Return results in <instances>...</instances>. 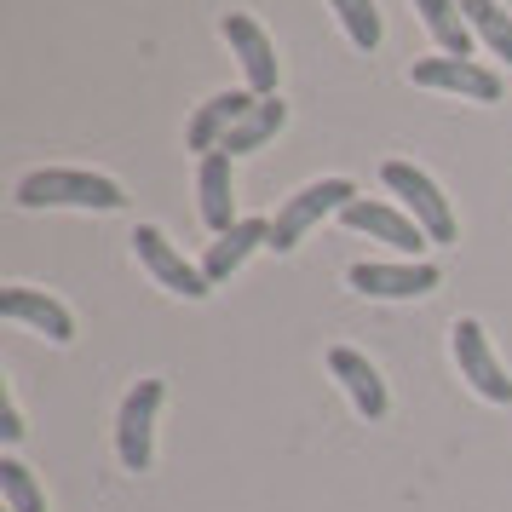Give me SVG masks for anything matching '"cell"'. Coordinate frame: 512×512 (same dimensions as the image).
<instances>
[{"label":"cell","instance_id":"6da1fadb","mask_svg":"<svg viewBox=\"0 0 512 512\" xmlns=\"http://www.w3.org/2000/svg\"><path fill=\"white\" fill-rule=\"evenodd\" d=\"M18 208H98L116 213L127 208V190L104 173H87V167H41V173H24L18 179Z\"/></svg>","mask_w":512,"mask_h":512},{"label":"cell","instance_id":"2e32d148","mask_svg":"<svg viewBox=\"0 0 512 512\" xmlns=\"http://www.w3.org/2000/svg\"><path fill=\"white\" fill-rule=\"evenodd\" d=\"M420 24H426V35L438 41V52H449V58H472V47H478V35H472V24H466L461 0H415Z\"/></svg>","mask_w":512,"mask_h":512},{"label":"cell","instance_id":"44dd1931","mask_svg":"<svg viewBox=\"0 0 512 512\" xmlns=\"http://www.w3.org/2000/svg\"><path fill=\"white\" fill-rule=\"evenodd\" d=\"M24 438V415H18V397L0 392V443H18Z\"/></svg>","mask_w":512,"mask_h":512},{"label":"cell","instance_id":"30bf717a","mask_svg":"<svg viewBox=\"0 0 512 512\" xmlns=\"http://www.w3.org/2000/svg\"><path fill=\"white\" fill-rule=\"evenodd\" d=\"M259 93H248V87H236V93H213L196 116H190L185 127V144L196 150V156H213V150H225V139L236 133V121L254 116Z\"/></svg>","mask_w":512,"mask_h":512},{"label":"cell","instance_id":"7a4b0ae2","mask_svg":"<svg viewBox=\"0 0 512 512\" xmlns=\"http://www.w3.org/2000/svg\"><path fill=\"white\" fill-rule=\"evenodd\" d=\"M351 202H357V185L351 179H317V185L294 190L277 208V219H271V254H294L311 225H323L328 213H346Z\"/></svg>","mask_w":512,"mask_h":512},{"label":"cell","instance_id":"9c48e42d","mask_svg":"<svg viewBox=\"0 0 512 512\" xmlns=\"http://www.w3.org/2000/svg\"><path fill=\"white\" fill-rule=\"evenodd\" d=\"M219 35L231 41L236 64H242V75H248V93L277 98V52H271V41H265V29H259L248 12H225Z\"/></svg>","mask_w":512,"mask_h":512},{"label":"cell","instance_id":"5b68a950","mask_svg":"<svg viewBox=\"0 0 512 512\" xmlns=\"http://www.w3.org/2000/svg\"><path fill=\"white\" fill-rule=\"evenodd\" d=\"M346 282L357 294H369V300H420V294H432L438 288V265H426V259H357L346 271Z\"/></svg>","mask_w":512,"mask_h":512},{"label":"cell","instance_id":"e0dca14e","mask_svg":"<svg viewBox=\"0 0 512 512\" xmlns=\"http://www.w3.org/2000/svg\"><path fill=\"white\" fill-rule=\"evenodd\" d=\"M282 127H288V104H282V98H259L254 116L236 121V133L225 139V156H248V150H265V144L282 133Z\"/></svg>","mask_w":512,"mask_h":512},{"label":"cell","instance_id":"ba28073f","mask_svg":"<svg viewBox=\"0 0 512 512\" xmlns=\"http://www.w3.org/2000/svg\"><path fill=\"white\" fill-rule=\"evenodd\" d=\"M415 87H432V93H455V98H472V104H495L501 98V75L484 70L478 58H415V70H409Z\"/></svg>","mask_w":512,"mask_h":512},{"label":"cell","instance_id":"3957f363","mask_svg":"<svg viewBox=\"0 0 512 512\" xmlns=\"http://www.w3.org/2000/svg\"><path fill=\"white\" fill-rule=\"evenodd\" d=\"M380 185L409 208V219L426 231V242H455V208H449V196L438 190V179H432L426 167L386 162V167H380Z\"/></svg>","mask_w":512,"mask_h":512},{"label":"cell","instance_id":"ac0fdd59","mask_svg":"<svg viewBox=\"0 0 512 512\" xmlns=\"http://www.w3.org/2000/svg\"><path fill=\"white\" fill-rule=\"evenodd\" d=\"M461 12H466V24H472V35H478L495 58L512 64V18L507 12H501L495 0H461Z\"/></svg>","mask_w":512,"mask_h":512},{"label":"cell","instance_id":"8fae6325","mask_svg":"<svg viewBox=\"0 0 512 512\" xmlns=\"http://www.w3.org/2000/svg\"><path fill=\"white\" fill-rule=\"evenodd\" d=\"M340 219H346V231H363V236H374V242H386V248H397V254H409V259H420V248H426V231H420L409 213H397L392 202L357 196Z\"/></svg>","mask_w":512,"mask_h":512},{"label":"cell","instance_id":"4fadbf2b","mask_svg":"<svg viewBox=\"0 0 512 512\" xmlns=\"http://www.w3.org/2000/svg\"><path fill=\"white\" fill-rule=\"evenodd\" d=\"M0 317L6 323H29L35 334H47L52 346H70L75 340V317L52 294H41V288H0Z\"/></svg>","mask_w":512,"mask_h":512},{"label":"cell","instance_id":"7c38bea8","mask_svg":"<svg viewBox=\"0 0 512 512\" xmlns=\"http://www.w3.org/2000/svg\"><path fill=\"white\" fill-rule=\"evenodd\" d=\"M328 374L346 386L351 397V409L363 420H380L386 409H392V397H386V380H380V369H374L363 351H351V346H334L328 351Z\"/></svg>","mask_w":512,"mask_h":512},{"label":"cell","instance_id":"277c9868","mask_svg":"<svg viewBox=\"0 0 512 512\" xmlns=\"http://www.w3.org/2000/svg\"><path fill=\"white\" fill-rule=\"evenodd\" d=\"M133 254H139V265L162 282L167 294H179V300H208V294H213L208 271H202V265H190V259L179 254L156 225H139V231H133Z\"/></svg>","mask_w":512,"mask_h":512},{"label":"cell","instance_id":"ffe728a7","mask_svg":"<svg viewBox=\"0 0 512 512\" xmlns=\"http://www.w3.org/2000/svg\"><path fill=\"white\" fill-rule=\"evenodd\" d=\"M0 501H6V512H47V495H41V484L29 478L24 461H0Z\"/></svg>","mask_w":512,"mask_h":512},{"label":"cell","instance_id":"52a82bcc","mask_svg":"<svg viewBox=\"0 0 512 512\" xmlns=\"http://www.w3.org/2000/svg\"><path fill=\"white\" fill-rule=\"evenodd\" d=\"M156 409H162V380H139L133 392L121 397L116 415V455L127 472H144L150 466V438H156Z\"/></svg>","mask_w":512,"mask_h":512},{"label":"cell","instance_id":"8992f818","mask_svg":"<svg viewBox=\"0 0 512 512\" xmlns=\"http://www.w3.org/2000/svg\"><path fill=\"white\" fill-rule=\"evenodd\" d=\"M449 334H455V363H461V380H472V392L484 397V403H512V380H507V369H501L495 346H489L484 323H478V317H461Z\"/></svg>","mask_w":512,"mask_h":512},{"label":"cell","instance_id":"d6986e66","mask_svg":"<svg viewBox=\"0 0 512 512\" xmlns=\"http://www.w3.org/2000/svg\"><path fill=\"white\" fill-rule=\"evenodd\" d=\"M328 6H334V18H340L346 41L357 52L380 47V35H386V29H380V6H374V0H328Z\"/></svg>","mask_w":512,"mask_h":512},{"label":"cell","instance_id":"9a60e30c","mask_svg":"<svg viewBox=\"0 0 512 512\" xmlns=\"http://www.w3.org/2000/svg\"><path fill=\"white\" fill-rule=\"evenodd\" d=\"M196 190H202V219H208L213 236H225L236 225V196H231V156L225 150H213L202 156L196 167Z\"/></svg>","mask_w":512,"mask_h":512},{"label":"cell","instance_id":"5bb4252c","mask_svg":"<svg viewBox=\"0 0 512 512\" xmlns=\"http://www.w3.org/2000/svg\"><path fill=\"white\" fill-rule=\"evenodd\" d=\"M254 248H271V225H265V219H236L231 231L202 254V271H208L213 288H219V282H231L236 271H242V259L254 254Z\"/></svg>","mask_w":512,"mask_h":512}]
</instances>
